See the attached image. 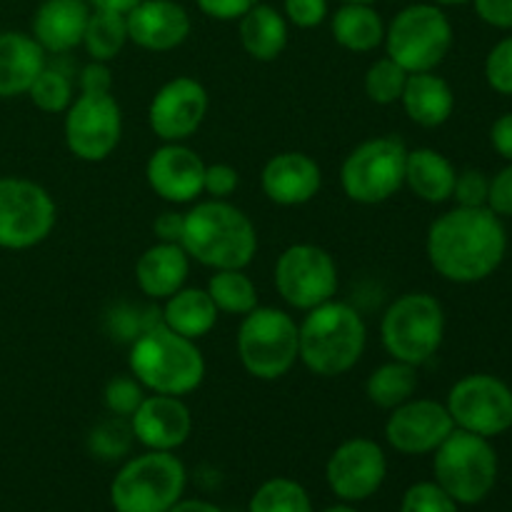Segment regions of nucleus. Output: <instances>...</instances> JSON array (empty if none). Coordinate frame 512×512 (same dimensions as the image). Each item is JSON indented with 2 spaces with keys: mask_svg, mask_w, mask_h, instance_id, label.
<instances>
[{
  "mask_svg": "<svg viewBox=\"0 0 512 512\" xmlns=\"http://www.w3.org/2000/svg\"><path fill=\"white\" fill-rule=\"evenodd\" d=\"M425 253L435 273L448 283H480L503 265L508 253L503 218L490 208L455 205L430 223Z\"/></svg>",
  "mask_w": 512,
  "mask_h": 512,
  "instance_id": "obj_1",
  "label": "nucleus"
},
{
  "mask_svg": "<svg viewBox=\"0 0 512 512\" xmlns=\"http://www.w3.org/2000/svg\"><path fill=\"white\" fill-rule=\"evenodd\" d=\"M180 245L190 260L210 270H245L258 253V230L233 203L210 198L185 213Z\"/></svg>",
  "mask_w": 512,
  "mask_h": 512,
  "instance_id": "obj_2",
  "label": "nucleus"
},
{
  "mask_svg": "<svg viewBox=\"0 0 512 512\" xmlns=\"http://www.w3.org/2000/svg\"><path fill=\"white\" fill-rule=\"evenodd\" d=\"M128 368L148 393L185 398L203 385L208 365L198 340L183 338L160 323L135 335Z\"/></svg>",
  "mask_w": 512,
  "mask_h": 512,
  "instance_id": "obj_3",
  "label": "nucleus"
},
{
  "mask_svg": "<svg viewBox=\"0 0 512 512\" xmlns=\"http://www.w3.org/2000/svg\"><path fill=\"white\" fill-rule=\"evenodd\" d=\"M300 330V363L318 378H338L363 360L368 325L348 303L328 300L308 310Z\"/></svg>",
  "mask_w": 512,
  "mask_h": 512,
  "instance_id": "obj_4",
  "label": "nucleus"
},
{
  "mask_svg": "<svg viewBox=\"0 0 512 512\" xmlns=\"http://www.w3.org/2000/svg\"><path fill=\"white\" fill-rule=\"evenodd\" d=\"M235 345L245 373L265 383L285 378L300 363L298 323L288 310L270 305H258L243 315Z\"/></svg>",
  "mask_w": 512,
  "mask_h": 512,
  "instance_id": "obj_5",
  "label": "nucleus"
},
{
  "mask_svg": "<svg viewBox=\"0 0 512 512\" xmlns=\"http://www.w3.org/2000/svg\"><path fill=\"white\" fill-rule=\"evenodd\" d=\"M188 473L175 453L145 450L130 458L110 483L115 512H168L183 498Z\"/></svg>",
  "mask_w": 512,
  "mask_h": 512,
  "instance_id": "obj_6",
  "label": "nucleus"
},
{
  "mask_svg": "<svg viewBox=\"0 0 512 512\" xmlns=\"http://www.w3.org/2000/svg\"><path fill=\"white\" fill-rule=\"evenodd\" d=\"M455 30L448 13L435 3L405 5L385 25V55L408 73L435 70L453 48Z\"/></svg>",
  "mask_w": 512,
  "mask_h": 512,
  "instance_id": "obj_7",
  "label": "nucleus"
},
{
  "mask_svg": "<svg viewBox=\"0 0 512 512\" xmlns=\"http://www.w3.org/2000/svg\"><path fill=\"white\" fill-rule=\"evenodd\" d=\"M498 453L483 435L458 430L433 453V480L458 505H478L498 483Z\"/></svg>",
  "mask_w": 512,
  "mask_h": 512,
  "instance_id": "obj_8",
  "label": "nucleus"
},
{
  "mask_svg": "<svg viewBox=\"0 0 512 512\" xmlns=\"http://www.w3.org/2000/svg\"><path fill=\"white\" fill-rule=\"evenodd\" d=\"M380 340L393 360L420 365L435 358L445 340V310L430 293H405L388 305L380 320Z\"/></svg>",
  "mask_w": 512,
  "mask_h": 512,
  "instance_id": "obj_9",
  "label": "nucleus"
},
{
  "mask_svg": "<svg viewBox=\"0 0 512 512\" xmlns=\"http://www.w3.org/2000/svg\"><path fill=\"white\" fill-rule=\"evenodd\" d=\"M408 145L395 135L363 140L340 165V188L353 203L380 205L405 188Z\"/></svg>",
  "mask_w": 512,
  "mask_h": 512,
  "instance_id": "obj_10",
  "label": "nucleus"
},
{
  "mask_svg": "<svg viewBox=\"0 0 512 512\" xmlns=\"http://www.w3.org/2000/svg\"><path fill=\"white\" fill-rule=\"evenodd\" d=\"M58 208L40 183L18 175L0 178V248L30 250L53 233Z\"/></svg>",
  "mask_w": 512,
  "mask_h": 512,
  "instance_id": "obj_11",
  "label": "nucleus"
},
{
  "mask_svg": "<svg viewBox=\"0 0 512 512\" xmlns=\"http://www.w3.org/2000/svg\"><path fill=\"white\" fill-rule=\"evenodd\" d=\"M273 283L290 308L308 313L335 298L340 285L338 265L320 245L295 243L275 260Z\"/></svg>",
  "mask_w": 512,
  "mask_h": 512,
  "instance_id": "obj_12",
  "label": "nucleus"
},
{
  "mask_svg": "<svg viewBox=\"0 0 512 512\" xmlns=\"http://www.w3.org/2000/svg\"><path fill=\"white\" fill-rule=\"evenodd\" d=\"M65 145L83 163H103L123 138V110L113 93H80L65 110Z\"/></svg>",
  "mask_w": 512,
  "mask_h": 512,
  "instance_id": "obj_13",
  "label": "nucleus"
},
{
  "mask_svg": "<svg viewBox=\"0 0 512 512\" xmlns=\"http://www.w3.org/2000/svg\"><path fill=\"white\" fill-rule=\"evenodd\" d=\"M455 428L493 440L512 428V390L488 373L460 378L445 400Z\"/></svg>",
  "mask_w": 512,
  "mask_h": 512,
  "instance_id": "obj_14",
  "label": "nucleus"
},
{
  "mask_svg": "<svg viewBox=\"0 0 512 512\" xmlns=\"http://www.w3.org/2000/svg\"><path fill=\"white\" fill-rule=\"evenodd\" d=\"M388 478V455L370 438H350L330 453L325 463V483L343 503L370 500Z\"/></svg>",
  "mask_w": 512,
  "mask_h": 512,
  "instance_id": "obj_15",
  "label": "nucleus"
},
{
  "mask_svg": "<svg viewBox=\"0 0 512 512\" xmlns=\"http://www.w3.org/2000/svg\"><path fill=\"white\" fill-rule=\"evenodd\" d=\"M210 98L200 80L190 75H178L160 85L148 105L150 130L163 143H185L193 138L208 115Z\"/></svg>",
  "mask_w": 512,
  "mask_h": 512,
  "instance_id": "obj_16",
  "label": "nucleus"
},
{
  "mask_svg": "<svg viewBox=\"0 0 512 512\" xmlns=\"http://www.w3.org/2000/svg\"><path fill=\"white\" fill-rule=\"evenodd\" d=\"M453 430L445 403L430 398H410L385 420V440L400 455H433Z\"/></svg>",
  "mask_w": 512,
  "mask_h": 512,
  "instance_id": "obj_17",
  "label": "nucleus"
},
{
  "mask_svg": "<svg viewBox=\"0 0 512 512\" xmlns=\"http://www.w3.org/2000/svg\"><path fill=\"white\" fill-rule=\"evenodd\" d=\"M205 160L185 143H163L145 163V180L170 205H188L203 195Z\"/></svg>",
  "mask_w": 512,
  "mask_h": 512,
  "instance_id": "obj_18",
  "label": "nucleus"
},
{
  "mask_svg": "<svg viewBox=\"0 0 512 512\" xmlns=\"http://www.w3.org/2000/svg\"><path fill=\"white\" fill-rule=\"evenodd\" d=\"M128 423L133 438L145 450H163V453H175L180 445L188 443L193 433L190 408L183 398H175V395H145Z\"/></svg>",
  "mask_w": 512,
  "mask_h": 512,
  "instance_id": "obj_19",
  "label": "nucleus"
},
{
  "mask_svg": "<svg viewBox=\"0 0 512 512\" xmlns=\"http://www.w3.org/2000/svg\"><path fill=\"white\" fill-rule=\"evenodd\" d=\"M128 38L150 53H170L188 40L193 20L178 0H140L125 13Z\"/></svg>",
  "mask_w": 512,
  "mask_h": 512,
  "instance_id": "obj_20",
  "label": "nucleus"
},
{
  "mask_svg": "<svg viewBox=\"0 0 512 512\" xmlns=\"http://www.w3.org/2000/svg\"><path fill=\"white\" fill-rule=\"evenodd\" d=\"M260 188L265 198L283 208H298V205L310 203L323 188V170L300 150H285V153L273 155L263 165L260 173Z\"/></svg>",
  "mask_w": 512,
  "mask_h": 512,
  "instance_id": "obj_21",
  "label": "nucleus"
},
{
  "mask_svg": "<svg viewBox=\"0 0 512 512\" xmlns=\"http://www.w3.org/2000/svg\"><path fill=\"white\" fill-rule=\"evenodd\" d=\"M90 13L88 0H43L30 20V35L45 53H70L83 43Z\"/></svg>",
  "mask_w": 512,
  "mask_h": 512,
  "instance_id": "obj_22",
  "label": "nucleus"
},
{
  "mask_svg": "<svg viewBox=\"0 0 512 512\" xmlns=\"http://www.w3.org/2000/svg\"><path fill=\"white\" fill-rule=\"evenodd\" d=\"M190 275V255L180 243H155L135 263V283L150 300H168L185 288Z\"/></svg>",
  "mask_w": 512,
  "mask_h": 512,
  "instance_id": "obj_23",
  "label": "nucleus"
},
{
  "mask_svg": "<svg viewBox=\"0 0 512 512\" xmlns=\"http://www.w3.org/2000/svg\"><path fill=\"white\" fill-rule=\"evenodd\" d=\"M45 65V50L33 35L23 30L0 33V98L28 95Z\"/></svg>",
  "mask_w": 512,
  "mask_h": 512,
  "instance_id": "obj_24",
  "label": "nucleus"
},
{
  "mask_svg": "<svg viewBox=\"0 0 512 512\" xmlns=\"http://www.w3.org/2000/svg\"><path fill=\"white\" fill-rule=\"evenodd\" d=\"M400 105H403L405 115L420 128H440L453 115L455 93L448 80L435 75V70L410 73Z\"/></svg>",
  "mask_w": 512,
  "mask_h": 512,
  "instance_id": "obj_25",
  "label": "nucleus"
},
{
  "mask_svg": "<svg viewBox=\"0 0 512 512\" xmlns=\"http://www.w3.org/2000/svg\"><path fill=\"white\" fill-rule=\"evenodd\" d=\"M240 45L258 63H273L290 40V23L273 5L258 3L238 20Z\"/></svg>",
  "mask_w": 512,
  "mask_h": 512,
  "instance_id": "obj_26",
  "label": "nucleus"
},
{
  "mask_svg": "<svg viewBox=\"0 0 512 512\" xmlns=\"http://www.w3.org/2000/svg\"><path fill=\"white\" fill-rule=\"evenodd\" d=\"M455 178H458V170H455V165L440 150H408V160H405V185L423 203L443 205L448 200H453Z\"/></svg>",
  "mask_w": 512,
  "mask_h": 512,
  "instance_id": "obj_27",
  "label": "nucleus"
},
{
  "mask_svg": "<svg viewBox=\"0 0 512 512\" xmlns=\"http://www.w3.org/2000/svg\"><path fill=\"white\" fill-rule=\"evenodd\" d=\"M330 33L350 53H373L385 40V20L370 3H340L330 18Z\"/></svg>",
  "mask_w": 512,
  "mask_h": 512,
  "instance_id": "obj_28",
  "label": "nucleus"
},
{
  "mask_svg": "<svg viewBox=\"0 0 512 512\" xmlns=\"http://www.w3.org/2000/svg\"><path fill=\"white\" fill-rule=\"evenodd\" d=\"M218 308L205 288H180L178 293L163 300V320L160 323L183 338L200 340L218 323Z\"/></svg>",
  "mask_w": 512,
  "mask_h": 512,
  "instance_id": "obj_29",
  "label": "nucleus"
},
{
  "mask_svg": "<svg viewBox=\"0 0 512 512\" xmlns=\"http://www.w3.org/2000/svg\"><path fill=\"white\" fill-rule=\"evenodd\" d=\"M418 368L403 360H393L378 365L373 373L365 380V395L373 405L383 410H393L398 405L408 403L410 398H415V390H418Z\"/></svg>",
  "mask_w": 512,
  "mask_h": 512,
  "instance_id": "obj_30",
  "label": "nucleus"
},
{
  "mask_svg": "<svg viewBox=\"0 0 512 512\" xmlns=\"http://www.w3.org/2000/svg\"><path fill=\"white\" fill-rule=\"evenodd\" d=\"M128 43L130 38L125 13L93 8L88 25H85L83 43H80L85 53H88V58L98 60V63H113Z\"/></svg>",
  "mask_w": 512,
  "mask_h": 512,
  "instance_id": "obj_31",
  "label": "nucleus"
},
{
  "mask_svg": "<svg viewBox=\"0 0 512 512\" xmlns=\"http://www.w3.org/2000/svg\"><path fill=\"white\" fill-rule=\"evenodd\" d=\"M205 290H208L218 313L243 318L250 310L258 308V288L243 268L213 270Z\"/></svg>",
  "mask_w": 512,
  "mask_h": 512,
  "instance_id": "obj_32",
  "label": "nucleus"
},
{
  "mask_svg": "<svg viewBox=\"0 0 512 512\" xmlns=\"http://www.w3.org/2000/svg\"><path fill=\"white\" fill-rule=\"evenodd\" d=\"M248 512H315L308 490L290 478H270L248 503Z\"/></svg>",
  "mask_w": 512,
  "mask_h": 512,
  "instance_id": "obj_33",
  "label": "nucleus"
},
{
  "mask_svg": "<svg viewBox=\"0 0 512 512\" xmlns=\"http://www.w3.org/2000/svg\"><path fill=\"white\" fill-rule=\"evenodd\" d=\"M408 70L400 68L395 60L388 55L375 60L368 70H365V95L370 103L375 105H395L403 98L405 83H408Z\"/></svg>",
  "mask_w": 512,
  "mask_h": 512,
  "instance_id": "obj_34",
  "label": "nucleus"
},
{
  "mask_svg": "<svg viewBox=\"0 0 512 512\" xmlns=\"http://www.w3.org/2000/svg\"><path fill=\"white\" fill-rule=\"evenodd\" d=\"M28 98L33 100L35 108L43 110V113H65L75 98L73 80H70L63 70L45 65V68L40 70L38 78H35V83L30 85Z\"/></svg>",
  "mask_w": 512,
  "mask_h": 512,
  "instance_id": "obj_35",
  "label": "nucleus"
},
{
  "mask_svg": "<svg viewBox=\"0 0 512 512\" xmlns=\"http://www.w3.org/2000/svg\"><path fill=\"white\" fill-rule=\"evenodd\" d=\"M145 388L133 378V375H115L105 385V408L113 418H130V415L138 410V405L143 403Z\"/></svg>",
  "mask_w": 512,
  "mask_h": 512,
  "instance_id": "obj_36",
  "label": "nucleus"
},
{
  "mask_svg": "<svg viewBox=\"0 0 512 512\" xmlns=\"http://www.w3.org/2000/svg\"><path fill=\"white\" fill-rule=\"evenodd\" d=\"M460 505L435 480L410 485L400 500V512H458Z\"/></svg>",
  "mask_w": 512,
  "mask_h": 512,
  "instance_id": "obj_37",
  "label": "nucleus"
},
{
  "mask_svg": "<svg viewBox=\"0 0 512 512\" xmlns=\"http://www.w3.org/2000/svg\"><path fill=\"white\" fill-rule=\"evenodd\" d=\"M485 80L500 95H512V35L498 40L485 58Z\"/></svg>",
  "mask_w": 512,
  "mask_h": 512,
  "instance_id": "obj_38",
  "label": "nucleus"
},
{
  "mask_svg": "<svg viewBox=\"0 0 512 512\" xmlns=\"http://www.w3.org/2000/svg\"><path fill=\"white\" fill-rule=\"evenodd\" d=\"M123 418H118V423H100L98 428L90 433V450H93L98 458L103 460H115L123 453H128L130 443V423L128 428H123L120 423Z\"/></svg>",
  "mask_w": 512,
  "mask_h": 512,
  "instance_id": "obj_39",
  "label": "nucleus"
},
{
  "mask_svg": "<svg viewBox=\"0 0 512 512\" xmlns=\"http://www.w3.org/2000/svg\"><path fill=\"white\" fill-rule=\"evenodd\" d=\"M490 178L478 168H468L458 173L453 188V200L460 208H488Z\"/></svg>",
  "mask_w": 512,
  "mask_h": 512,
  "instance_id": "obj_40",
  "label": "nucleus"
},
{
  "mask_svg": "<svg viewBox=\"0 0 512 512\" xmlns=\"http://www.w3.org/2000/svg\"><path fill=\"white\" fill-rule=\"evenodd\" d=\"M283 15L295 28L313 30L328 20L330 3L328 0H283Z\"/></svg>",
  "mask_w": 512,
  "mask_h": 512,
  "instance_id": "obj_41",
  "label": "nucleus"
},
{
  "mask_svg": "<svg viewBox=\"0 0 512 512\" xmlns=\"http://www.w3.org/2000/svg\"><path fill=\"white\" fill-rule=\"evenodd\" d=\"M238 185H240V175L233 165L228 163L205 165L203 193H208L213 200H228L230 195L238 190Z\"/></svg>",
  "mask_w": 512,
  "mask_h": 512,
  "instance_id": "obj_42",
  "label": "nucleus"
},
{
  "mask_svg": "<svg viewBox=\"0 0 512 512\" xmlns=\"http://www.w3.org/2000/svg\"><path fill=\"white\" fill-rule=\"evenodd\" d=\"M488 208L498 218H512V163L505 165L503 170H498L490 178Z\"/></svg>",
  "mask_w": 512,
  "mask_h": 512,
  "instance_id": "obj_43",
  "label": "nucleus"
},
{
  "mask_svg": "<svg viewBox=\"0 0 512 512\" xmlns=\"http://www.w3.org/2000/svg\"><path fill=\"white\" fill-rule=\"evenodd\" d=\"M260 0H195L198 10L208 18L220 20V23H233L240 20L248 13L253 5H258Z\"/></svg>",
  "mask_w": 512,
  "mask_h": 512,
  "instance_id": "obj_44",
  "label": "nucleus"
},
{
  "mask_svg": "<svg viewBox=\"0 0 512 512\" xmlns=\"http://www.w3.org/2000/svg\"><path fill=\"white\" fill-rule=\"evenodd\" d=\"M80 93H113V73H110V63H98L90 60L78 78Z\"/></svg>",
  "mask_w": 512,
  "mask_h": 512,
  "instance_id": "obj_45",
  "label": "nucleus"
},
{
  "mask_svg": "<svg viewBox=\"0 0 512 512\" xmlns=\"http://www.w3.org/2000/svg\"><path fill=\"white\" fill-rule=\"evenodd\" d=\"M473 8L483 23L498 30H512V0H473Z\"/></svg>",
  "mask_w": 512,
  "mask_h": 512,
  "instance_id": "obj_46",
  "label": "nucleus"
},
{
  "mask_svg": "<svg viewBox=\"0 0 512 512\" xmlns=\"http://www.w3.org/2000/svg\"><path fill=\"white\" fill-rule=\"evenodd\" d=\"M185 230V213L178 210H165L153 220V233L158 243H180Z\"/></svg>",
  "mask_w": 512,
  "mask_h": 512,
  "instance_id": "obj_47",
  "label": "nucleus"
},
{
  "mask_svg": "<svg viewBox=\"0 0 512 512\" xmlns=\"http://www.w3.org/2000/svg\"><path fill=\"white\" fill-rule=\"evenodd\" d=\"M490 143L500 158L512 163V110L495 120L493 128H490Z\"/></svg>",
  "mask_w": 512,
  "mask_h": 512,
  "instance_id": "obj_48",
  "label": "nucleus"
},
{
  "mask_svg": "<svg viewBox=\"0 0 512 512\" xmlns=\"http://www.w3.org/2000/svg\"><path fill=\"white\" fill-rule=\"evenodd\" d=\"M168 512H223V510H220L218 505L208 503V500H198V498L185 500V498H180L178 503H175Z\"/></svg>",
  "mask_w": 512,
  "mask_h": 512,
  "instance_id": "obj_49",
  "label": "nucleus"
},
{
  "mask_svg": "<svg viewBox=\"0 0 512 512\" xmlns=\"http://www.w3.org/2000/svg\"><path fill=\"white\" fill-rule=\"evenodd\" d=\"M140 0H88L90 8L98 10H115V13H128L130 8H135Z\"/></svg>",
  "mask_w": 512,
  "mask_h": 512,
  "instance_id": "obj_50",
  "label": "nucleus"
},
{
  "mask_svg": "<svg viewBox=\"0 0 512 512\" xmlns=\"http://www.w3.org/2000/svg\"><path fill=\"white\" fill-rule=\"evenodd\" d=\"M430 3L440 5V8H458V5H468L473 0H430Z\"/></svg>",
  "mask_w": 512,
  "mask_h": 512,
  "instance_id": "obj_51",
  "label": "nucleus"
},
{
  "mask_svg": "<svg viewBox=\"0 0 512 512\" xmlns=\"http://www.w3.org/2000/svg\"><path fill=\"white\" fill-rule=\"evenodd\" d=\"M320 512H358V510L353 508V503H343V500H340L338 505H330V508H325Z\"/></svg>",
  "mask_w": 512,
  "mask_h": 512,
  "instance_id": "obj_52",
  "label": "nucleus"
},
{
  "mask_svg": "<svg viewBox=\"0 0 512 512\" xmlns=\"http://www.w3.org/2000/svg\"><path fill=\"white\" fill-rule=\"evenodd\" d=\"M340 3H370V5H373L375 0H340Z\"/></svg>",
  "mask_w": 512,
  "mask_h": 512,
  "instance_id": "obj_53",
  "label": "nucleus"
}]
</instances>
